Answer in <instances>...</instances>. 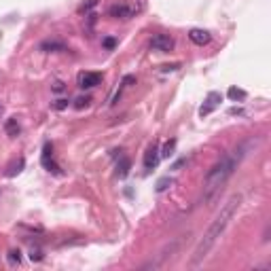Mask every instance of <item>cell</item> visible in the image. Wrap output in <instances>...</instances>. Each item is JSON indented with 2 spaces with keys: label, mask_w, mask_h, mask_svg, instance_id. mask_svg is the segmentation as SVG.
Segmentation results:
<instances>
[{
  "label": "cell",
  "mask_w": 271,
  "mask_h": 271,
  "mask_svg": "<svg viewBox=\"0 0 271 271\" xmlns=\"http://www.w3.org/2000/svg\"><path fill=\"white\" fill-rule=\"evenodd\" d=\"M30 258H32V260H41L43 252H41V250H32V252H30Z\"/></svg>",
  "instance_id": "obj_19"
},
{
  "label": "cell",
  "mask_w": 271,
  "mask_h": 271,
  "mask_svg": "<svg viewBox=\"0 0 271 271\" xmlns=\"http://www.w3.org/2000/svg\"><path fill=\"white\" fill-rule=\"evenodd\" d=\"M41 49L47 53H57V51H66V45L59 41H45V43H41Z\"/></svg>",
  "instance_id": "obj_10"
},
{
  "label": "cell",
  "mask_w": 271,
  "mask_h": 271,
  "mask_svg": "<svg viewBox=\"0 0 271 271\" xmlns=\"http://www.w3.org/2000/svg\"><path fill=\"white\" fill-rule=\"evenodd\" d=\"M104 47L113 49V47H115V41H113V38H106V41H104Z\"/></svg>",
  "instance_id": "obj_22"
},
{
  "label": "cell",
  "mask_w": 271,
  "mask_h": 271,
  "mask_svg": "<svg viewBox=\"0 0 271 271\" xmlns=\"http://www.w3.org/2000/svg\"><path fill=\"white\" fill-rule=\"evenodd\" d=\"M68 106V100H57V102H55V108L57 110H64Z\"/></svg>",
  "instance_id": "obj_20"
},
{
  "label": "cell",
  "mask_w": 271,
  "mask_h": 271,
  "mask_svg": "<svg viewBox=\"0 0 271 271\" xmlns=\"http://www.w3.org/2000/svg\"><path fill=\"white\" fill-rule=\"evenodd\" d=\"M189 38H191V43H195L199 47H204V45H208L210 41H212V36H210L208 30H202V28H193V30H191Z\"/></svg>",
  "instance_id": "obj_8"
},
{
  "label": "cell",
  "mask_w": 271,
  "mask_h": 271,
  "mask_svg": "<svg viewBox=\"0 0 271 271\" xmlns=\"http://www.w3.org/2000/svg\"><path fill=\"white\" fill-rule=\"evenodd\" d=\"M142 9H144V5L140 0H119V3H115L108 9V13L115 19H132L138 13H142Z\"/></svg>",
  "instance_id": "obj_3"
},
{
  "label": "cell",
  "mask_w": 271,
  "mask_h": 271,
  "mask_svg": "<svg viewBox=\"0 0 271 271\" xmlns=\"http://www.w3.org/2000/svg\"><path fill=\"white\" fill-rule=\"evenodd\" d=\"M76 81H78V87L81 89H92V87L102 83V74L100 72H81Z\"/></svg>",
  "instance_id": "obj_6"
},
{
  "label": "cell",
  "mask_w": 271,
  "mask_h": 271,
  "mask_svg": "<svg viewBox=\"0 0 271 271\" xmlns=\"http://www.w3.org/2000/svg\"><path fill=\"white\" fill-rule=\"evenodd\" d=\"M9 260H11L13 265L22 263V254H19V250H11V252H9Z\"/></svg>",
  "instance_id": "obj_17"
},
{
  "label": "cell",
  "mask_w": 271,
  "mask_h": 271,
  "mask_svg": "<svg viewBox=\"0 0 271 271\" xmlns=\"http://www.w3.org/2000/svg\"><path fill=\"white\" fill-rule=\"evenodd\" d=\"M64 89H66V87H64V83H59V81H57V83H53V92H57V94H59V92H64Z\"/></svg>",
  "instance_id": "obj_21"
},
{
  "label": "cell",
  "mask_w": 271,
  "mask_h": 271,
  "mask_svg": "<svg viewBox=\"0 0 271 271\" xmlns=\"http://www.w3.org/2000/svg\"><path fill=\"white\" fill-rule=\"evenodd\" d=\"M239 204H242V195H231V197L227 199V204L220 208V212L216 214V218L212 220V223H210V227L206 229L204 237L199 239V244H197V248H195L193 260H191V265H193V267H199V265H202L204 260L208 258V254L212 252V248L216 246V242H218L220 237H223V233L227 231L231 218L235 216Z\"/></svg>",
  "instance_id": "obj_1"
},
{
  "label": "cell",
  "mask_w": 271,
  "mask_h": 271,
  "mask_svg": "<svg viewBox=\"0 0 271 271\" xmlns=\"http://www.w3.org/2000/svg\"><path fill=\"white\" fill-rule=\"evenodd\" d=\"M159 146L157 144H153V146H148V150H146V155H144V167L146 169H153V167H157V163H159Z\"/></svg>",
  "instance_id": "obj_9"
},
{
  "label": "cell",
  "mask_w": 271,
  "mask_h": 271,
  "mask_svg": "<svg viewBox=\"0 0 271 271\" xmlns=\"http://www.w3.org/2000/svg\"><path fill=\"white\" fill-rule=\"evenodd\" d=\"M220 102H223V96L216 94V92H212V94H210V96L206 98V104H204L202 108H199V115H202V117H208V115L212 113V110H214Z\"/></svg>",
  "instance_id": "obj_7"
},
{
  "label": "cell",
  "mask_w": 271,
  "mask_h": 271,
  "mask_svg": "<svg viewBox=\"0 0 271 271\" xmlns=\"http://www.w3.org/2000/svg\"><path fill=\"white\" fill-rule=\"evenodd\" d=\"M246 155V144L239 146L235 150H231V153H227L220 161H216L212 165V169L208 172L206 176V183H204V191H202V204H208L212 202V199L223 191V187L227 185V180L233 176V172L237 169L239 161L244 159Z\"/></svg>",
  "instance_id": "obj_2"
},
{
  "label": "cell",
  "mask_w": 271,
  "mask_h": 271,
  "mask_svg": "<svg viewBox=\"0 0 271 271\" xmlns=\"http://www.w3.org/2000/svg\"><path fill=\"white\" fill-rule=\"evenodd\" d=\"M176 248H178V242H172V244H167V246L161 250V252H159V254L155 256V260H150V263H146L144 267H146V269H148V267H153V269H159V267H163V263H165V260L174 256Z\"/></svg>",
  "instance_id": "obj_4"
},
{
  "label": "cell",
  "mask_w": 271,
  "mask_h": 271,
  "mask_svg": "<svg viewBox=\"0 0 271 271\" xmlns=\"http://www.w3.org/2000/svg\"><path fill=\"white\" fill-rule=\"evenodd\" d=\"M229 98L231 100H244L246 98V92H244V89H237V87H231L229 89Z\"/></svg>",
  "instance_id": "obj_14"
},
{
  "label": "cell",
  "mask_w": 271,
  "mask_h": 271,
  "mask_svg": "<svg viewBox=\"0 0 271 271\" xmlns=\"http://www.w3.org/2000/svg\"><path fill=\"white\" fill-rule=\"evenodd\" d=\"M129 167H132V161L127 157H121V161L117 163V176L119 178H125L129 174Z\"/></svg>",
  "instance_id": "obj_12"
},
{
  "label": "cell",
  "mask_w": 271,
  "mask_h": 271,
  "mask_svg": "<svg viewBox=\"0 0 271 271\" xmlns=\"http://www.w3.org/2000/svg\"><path fill=\"white\" fill-rule=\"evenodd\" d=\"M174 146H176V140H167V142H165V146H163V150H161V153H159V155H161V157H172L174 155Z\"/></svg>",
  "instance_id": "obj_13"
},
{
  "label": "cell",
  "mask_w": 271,
  "mask_h": 271,
  "mask_svg": "<svg viewBox=\"0 0 271 271\" xmlns=\"http://www.w3.org/2000/svg\"><path fill=\"white\" fill-rule=\"evenodd\" d=\"M3 115H5V106L0 104V119H3Z\"/></svg>",
  "instance_id": "obj_23"
},
{
  "label": "cell",
  "mask_w": 271,
  "mask_h": 271,
  "mask_svg": "<svg viewBox=\"0 0 271 271\" xmlns=\"http://www.w3.org/2000/svg\"><path fill=\"white\" fill-rule=\"evenodd\" d=\"M150 47L155 49V51H161V53H167L174 49V38L169 34H155L150 38Z\"/></svg>",
  "instance_id": "obj_5"
},
{
  "label": "cell",
  "mask_w": 271,
  "mask_h": 271,
  "mask_svg": "<svg viewBox=\"0 0 271 271\" xmlns=\"http://www.w3.org/2000/svg\"><path fill=\"white\" fill-rule=\"evenodd\" d=\"M5 132H7V136H11V138L19 136V132H22V127H19L17 119H9V121L5 123Z\"/></svg>",
  "instance_id": "obj_11"
},
{
  "label": "cell",
  "mask_w": 271,
  "mask_h": 271,
  "mask_svg": "<svg viewBox=\"0 0 271 271\" xmlns=\"http://www.w3.org/2000/svg\"><path fill=\"white\" fill-rule=\"evenodd\" d=\"M172 183H174L172 178H163V180H159V183H157V193H163V191H165L169 185H172Z\"/></svg>",
  "instance_id": "obj_16"
},
{
  "label": "cell",
  "mask_w": 271,
  "mask_h": 271,
  "mask_svg": "<svg viewBox=\"0 0 271 271\" xmlns=\"http://www.w3.org/2000/svg\"><path fill=\"white\" fill-rule=\"evenodd\" d=\"M89 102H92V98H89V96H81V98H76V100H74V108H78V110H81V108H87Z\"/></svg>",
  "instance_id": "obj_15"
},
{
  "label": "cell",
  "mask_w": 271,
  "mask_h": 271,
  "mask_svg": "<svg viewBox=\"0 0 271 271\" xmlns=\"http://www.w3.org/2000/svg\"><path fill=\"white\" fill-rule=\"evenodd\" d=\"M98 5V0H87V3L81 7V11H89V9H94Z\"/></svg>",
  "instance_id": "obj_18"
}]
</instances>
